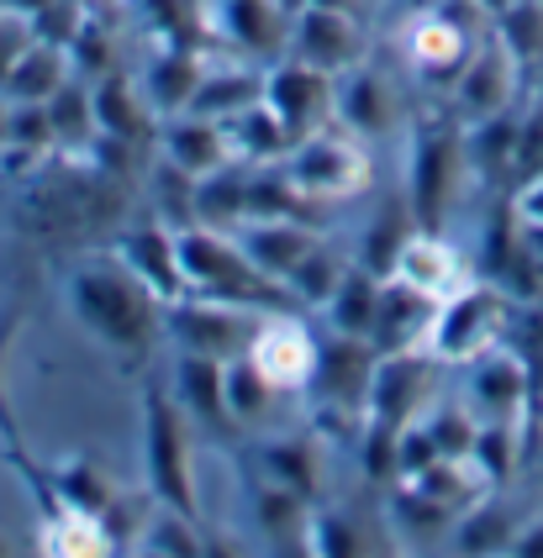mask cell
<instances>
[{"label":"cell","instance_id":"obj_23","mask_svg":"<svg viewBox=\"0 0 543 558\" xmlns=\"http://www.w3.org/2000/svg\"><path fill=\"white\" fill-rule=\"evenodd\" d=\"M90 106H96L100 137H117V143L143 148V143H154V132H159V117H154L148 95L137 85V74H128V69H111V74L90 80Z\"/></svg>","mask_w":543,"mask_h":558},{"label":"cell","instance_id":"obj_39","mask_svg":"<svg viewBox=\"0 0 543 558\" xmlns=\"http://www.w3.org/2000/svg\"><path fill=\"white\" fill-rule=\"evenodd\" d=\"M343 269H349V253H338L333 243H322L295 275H290V301H295V311H322L327 306V295L338 290V279H343Z\"/></svg>","mask_w":543,"mask_h":558},{"label":"cell","instance_id":"obj_10","mask_svg":"<svg viewBox=\"0 0 543 558\" xmlns=\"http://www.w3.org/2000/svg\"><path fill=\"white\" fill-rule=\"evenodd\" d=\"M243 353L254 359V369L264 374L280 396L301 401L306 385H312V374H317L322 338H317V327L306 322V311H269V316H258L254 338H249Z\"/></svg>","mask_w":543,"mask_h":558},{"label":"cell","instance_id":"obj_49","mask_svg":"<svg viewBox=\"0 0 543 558\" xmlns=\"http://www.w3.org/2000/svg\"><path fill=\"white\" fill-rule=\"evenodd\" d=\"M375 558H401V554H396V548H390V554H385V548H381V554H375Z\"/></svg>","mask_w":543,"mask_h":558},{"label":"cell","instance_id":"obj_12","mask_svg":"<svg viewBox=\"0 0 543 558\" xmlns=\"http://www.w3.org/2000/svg\"><path fill=\"white\" fill-rule=\"evenodd\" d=\"M201 32L227 43L238 59L275 63L290 43V11L280 0H201Z\"/></svg>","mask_w":543,"mask_h":558},{"label":"cell","instance_id":"obj_9","mask_svg":"<svg viewBox=\"0 0 543 558\" xmlns=\"http://www.w3.org/2000/svg\"><path fill=\"white\" fill-rule=\"evenodd\" d=\"M522 85H528V69L517 63V53H511L507 43L496 37V27H491L475 43L470 63L459 69V80H454V90H448L444 106L464 126H475V122L502 117V111H517V106H522Z\"/></svg>","mask_w":543,"mask_h":558},{"label":"cell","instance_id":"obj_34","mask_svg":"<svg viewBox=\"0 0 543 558\" xmlns=\"http://www.w3.org/2000/svg\"><path fill=\"white\" fill-rule=\"evenodd\" d=\"M48 485H53V500L59 506H74V511H90V517H106L117 496H122V485L96 464V459H85V453H69L59 464L48 469Z\"/></svg>","mask_w":543,"mask_h":558},{"label":"cell","instance_id":"obj_24","mask_svg":"<svg viewBox=\"0 0 543 558\" xmlns=\"http://www.w3.org/2000/svg\"><path fill=\"white\" fill-rule=\"evenodd\" d=\"M438 301H427L422 290L401 284V279H381V301H375V322H370V348L375 353H417L427 348V327H433Z\"/></svg>","mask_w":543,"mask_h":558},{"label":"cell","instance_id":"obj_27","mask_svg":"<svg viewBox=\"0 0 543 558\" xmlns=\"http://www.w3.org/2000/svg\"><path fill=\"white\" fill-rule=\"evenodd\" d=\"M258 100H264V63L232 59V63H206V80L195 90L191 111L212 117V122H232Z\"/></svg>","mask_w":543,"mask_h":558},{"label":"cell","instance_id":"obj_16","mask_svg":"<svg viewBox=\"0 0 543 558\" xmlns=\"http://www.w3.org/2000/svg\"><path fill=\"white\" fill-rule=\"evenodd\" d=\"M232 238H238V248L249 253V264L258 275L275 279V284H290V275L327 243V232L301 217H249Z\"/></svg>","mask_w":543,"mask_h":558},{"label":"cell","instance_id":"obj_40","mask_svg":"<svg viewBox=\"0 0 543 558\" xmlns=\"http://www.w3.org/2000/svg\"><path fill=\"white\" fill-rule=\"evenodd\" d=\"M507 221L522 253L543 264V174H528V180H517L507 190Z\"/></svg>","mask_w":543,"mask_h":558},{"label":"cell","instance_id":"obj_4","mask_svg":"<svg viewBox=\"0 0 543 558\" xmlns=\"http://www.w3.org/2000/svg\"><path fill=\"white\" fill-rule=\"evenodd\" d=\"M491 32V11L480 0H427L417 5L401 27V59L422 90H438V106L448 100L459 69L470 63L475 43Z\"/></svg>","mask_w":543,"mask_h":558},{"label":"cell","instance_id":"obj_17","mask_svg":"<svg viewBox=\"0 0 543 558\" xmlns=\"http://www.w3.org/2000/svg\"><path fill=\"white\" fill-rule=\"evenodd\" d=\"M475 275H480L475 258L459 248L448 232H422V227L407 238V248L396 253V264H390V279L422 290L427 301H448L454 290H464Z\"/></svg>","mask_w":543,"mask_h":558},{"label":"cell","instance_id":"obj_6","mask_svg":"<svg viewBox=\"0 0 543 558\" xmlns=\"http://www.w3.org/2000/svg\"><path fill=\"white\" fill-rule=\"evenodd\" d=\"M280 174H286V185L306 201V206H343L353 195H364L370 180H375V169H370V143L364 137H353L349 126L327 122L317 132H306V137H295L290 143V154L280 158Z\"/></svg>","mask_w":543,"mask_h":558},{"label":"cell","instance_id":"obj_37","mask_svg":"<svg viewBox=\"0 0 543 558\" xmlns=\"http://www.w3.org/2000/svg\"><path fill=\"white\" fill-rule=\"evenodd\" d=\"M132 548H148V554H164V558H201L206 527H201V517H185L174 506H154L148 522H143V537Z\"/></svg>","mask_w":543,"mask_h":558},{"label":"cell","instance_id":"obj_32","mask_svg":"<svg viewBox=\"0 0 543 558\" xmlns=\"http://www.w3.org/2000/svg\"><path fill=\"white\" fill-rule=\"evenodd\" d=\"M375 301H381V275H370L364 264H353V253H349V269H343L338 290L327 295V306H322L317 316H322V327H327L333 338H364L370 342Z\"/></svg>","mask_w":543,"mask_h":558},{"label":"cell","instance_id":"obj_14","mask_svg":"<svg viewBox=\"0 0 543 558\" xmlns=\"http://www.w3.org/2000/svg\"><path fill=\"white\" fill-rule=\"evenodd\" d=\"M258 327V311L222 306V301H201L185 295L180 306L164 311V338L174 342V353H206V359H238Z\"/></svg>","mask_w":543,"mask_h":558},{"label":"cell","instance_id":"obj_25","mask_svg":"<svg viewBox=\"0 0 543 558\" xmlns=\"http://www.w3.org/2000/svg\"><path fill=\"white\" fill-rule=\"evenodd\" d=\"M517 132H522V106L491 117V122L464 126V163H470L475 190L517 185Z\"/></svg>","mask_w":543,"mask_h":558},{"label":"cell","instance_id":"obj_46","mask_svg":"<svg viewBox=\"0 0 543 558\" xmlns=\"http://www.w3.org/2000/svg\"><path fill=\"white\" fill-rule=\"evenodd\" d=\"M85 5L96 11V5H132V0H85Z\"/></svg>","mask_w":543,"mask_h":558},{"label":"cell","instance_id":"obj_20","mask_svg":"<svg viewBox=\"0 0 543 558\" xmlns=\"http://www.w3.org/2000/svg\"><path fill=\"white\" fill-rule=\"evenodd\" d=\"M154 158L174 163L191 180H206V174H217L227 163H238L232 143H227V126L212 122V117H195V111L164 117L159 132H154Z\"/></svg>","mask_w":543,"mask_h":558},{"label":"cell","instance_id":"obj_41","mask_svg":"<svg viewBox=\"0 0 543 558\" xmlns=\"http://www.w3.org/2000/svg\"><path fill=\"white\" fill-rule=\"evenodd\" d=\"M27 48H33V22H22V16L0 11V90H5L11 69L22 63V53H27Z\"/></svg>","mask_w":543,"mask_h":558},{"label":"cell","instance_id":"obj_31","mask_svg":"<svg viewBox=\"0 0 543 558\" xmlns=\"http://www.w3.org/2000/svg\"><path fill=\"white\" fill-rule=\"evenodd\" d=\"M301 543H306V554H312V558H375V554H381V548L370 543L364 522L353 517L349 506H333V500L306 506Z\"/></svg>","mask_w":543,"mask_h":558},{"label":"cell","instance_id":"obj_18","mask_svg":"<svg viewBox=\"0 0 543 558\" xmlns=\"http://www.w3.org/2000/svg\"><path fill=\"white\" fill-rule=\"evenodd\" d=\"M333 122L349 126L353 137H385L396 126V85L375 59L353 63L333 80Z\"/></svg>","mask_w":543,"mask_h":558},{"label":"cell","instance_id":"obj_47","mask_svg":"<svg viewBox=\"0 0 543 558\" xmlns=\"http://www.w3.org/2000/svg\"><path fill=\"white\" fill-rule=\"evenodd\" d=\"M280 5H286L290 16H295V11H301V5H306V0H280Z\"/></svg>","mask_w":543,"mask_h":558},{"label":"cell","instance_id":"obj_11","mask_svg":"<svg viewBox=\"0 0 543 558\" xmlns=\"http://www.w3.org/2000/svg\"><path fill=\"white\" fill-rule=\"evenodd\" d=\"M290 59L312 63L322 74H343L353 63L370 59V32L359 22V11H343V5H317L306 0L295 16H290V43H286Z\"/></svg>","mask_w":543,"mask_h":558},{"label":"cell","instance_id":"obj_22","mask_svg":"<svg viewBox=\"0 0 543 558\" xmlns=\"http://www.w3.org/2000/svg\"><path fill=\"white\" fill-rule=\"evenodd\" d=\"M206 53L195 48V43H159L143 69H137V85L148 95V106H154V117H180V111H191L195 90H201V80H206Z\"/></svg>","mask_w":543,"mask_h":558},{"label":"cell","instance_id":"obj_29","mask_svg":"<svg viewBox=\"0 0 543 558\" xmlns=\"http://www.w3.org/2000/svg\"><path fill=\"white\" fill-rule=\"evenodd\" d=\"M254 217V163H227L217 174L195 180V221L238 232Z\"/></svg>","mask_w":543,"mask_h":558},{"label":"cell","instance_id":"obj_36","mask_svg":"<svg viewBox=\"0 0 543 558\" xmlns=\"http://www.w3.org/2000/svg\"><path fill=\"white\" fill-rule=\"evenodd\" d=\"M227 126V143H232V158L238 163H254V169H264V163H280V158L290 154V137L286 132V122L258 100V106H249L243 117H232V122H222Z\"/></svg>","mask_w":543,"mask_h":558},{"label":"cell","instance_id":"obj_26","mask_svg":"<svg viewBox=\"0 0 543 558\" xmlns=\"http://www.w3.org/2000/svg\"><path fill=\"white\" fill-rule=\"evenodd\" d=\"M517 527H522V522L511 517V500L502 496V490H491V496H480L470 511L454 517L448 548H454V558H502V554H511Z\"/></svg>","mask_w":543,"mask_h":558},{"label":"cell","instance_id":"obj_8","mask_svg":"<svg viewBox=\"0 0 543 558\" xmlns=\"http://www.w3.org/2000/svg\"><path fill=\"white\" fill-rule=\"evenodd\" d=\"M533 369L522 359L517 342H496L491 353H480L475 364H464V385H459V401L475 411V422H502V427H522L528 433V416H533Z\"/></svg>","mask_w":543,"mask_h":558},{"label":"cell","instance_id":"obj_45","mask_svg":"<svg viewBox=\"0 0 543 558\" xmlns=\"http://www.w3.org/2000/svg\"><path fill=\"white\" fill-rule=\"evenodd\" d=\"M201 558H243L227 537H217V532H206V548H201Z\"/></svg>","mask_w":543,"mask_h":558},{"label":"cell","instance_id":"obj_33","mask_svg":"<svg viewBox=\"0 0 543 558\" xmlns=\"http://www.w3.org/2000/svg\"><path fill=\"white\" fill-rule=\"evenodd\" d=\"M417 232L412 221V206H407V195L396 190L385 206H375L370 211V221H364V232H359V243H353V264H364L370 275H390V264H396V253L407 248V238Z\"/></svg>","mask_w":543,"mask_h":558},{"label":"cell","instance_id":"obj_35","mask_svg":"<svg viewBox=\"0 0 543 558\" xmlns=\"http://www.w3.org/2000/svg\"><path fill=\"white\" fill-rule=\"evenodd\" d=\"M280 401H290V396H280V390L254 369L249 353L227 359V411H232V427H238V433L269 427V416H275V405Z\"/></svg>","mask_w":543,"mask_h":558},{"label":"cell","instance_id":"obj_48","mask_svg":"<svg viewBox=\"0 0 543 558\" xmlns=\"http://www.w3.org/2000/svg\"><path fill=\"white\" fill-rule=\"evenodd\" d=\"M0 558H11V543H5V537H0Z\"/></svg>","mask_w":543,"mask_h":558},{"label":"cell","instance_id":"obj_1","mask_svg":"<svg viewBox=\"0 0 543 558\" xmlns=\"http://www.w3.org/2000/svg\"><path fill=\"white\" fill-rule=\"evenodd\" d=\"M64 311L74 316V327L85 338L117 353V359H132L143 364L164 338V301H154L132 269L117 258L111 248L85 253L64 269Z\"/></svg>","mask_w":543,"mask_h":558},{"label":"cell","instance_id":"obj_43","mask_svg":"<svg viewBox=\"0 0 543 558\" xmlns=\"http://www.w3.org/2000/svg\"><path fill=\"white\" fill-rule=\"evenodd\" d=\"M264 558H312V554H306V543H301V532H295V537H275V543H264Z\"/></svg>","mask_w":543,"mask_h":558},{"label":"cell","instance_id":"obj_21","mask_svg":"<svg viewBox=\"0 0 543 558\" xmlns=\"http://www.w3.org/2000/svg\"><path fill=\"white\" fill-rule=\"evenodd\" d=\"M249 469L258 480L280 485L290 496H301L306 506L322 500V459H317V437L312 433H264L249 448Z\"/></svg>","mask_w":543,"mask_h":558},{"label":"cell","instance_id":"obj_44","mask_svg":"<svg viewBox=\"0 0 543 558\" xmlns=\"http://www.w3.org/2000/svg\"><path fill=\"white\" fill-rule=\"evenodd\" d=\"M53 0H0V11H11V16H22V22H33L37 11H48Z\"/></svg>","mask_w":543,"mask_h":558},{"label":"cell","instance_id":"obj_19","mask_svg":"<svg viewBox=\"0 0 543 558\" xmlns=\"http://www.w3.org/2000/svg\"><path fill=\"white\" fill-rule=\"evenodd\" d=\"M169 390L180 411L191 416L201 433H238L232 411H227V359H206V353H174L169 359Z\"/></svg>","mask_w":543,"mask_h":558},{"label":"cell","instance_id":"obj_5","mask_svg":"<svg viewBox=\"0 0 543 558\" xmlns=\"http://www.w3.org/2000/svg\"><path fill=\"white\" fill-rule=\"evenodd\" d=\"M517 311H522V301L511 295L507 284L475 275L464 290H454V295L438 301V311H433V327H427V353H433V364H444V369L475 364L480 353H491L496 342L511 338Z\"/></svg>","mask_w":543,"mask_h":558},{"label":"cell","instance_id":"obj_30","mask_svg":"<svg viewBox=\"0 0 543 558\" xmlns=\"http://www.w3.org/2000/svg\"><path fill=\"white\" fill-rule=\"evenodd\" d=\"M69 80H80V74H74V63H69V48L33 37V48H27L22 63L11 69V80H5V90L0 95H5L11 106H48Z\"/></svg>","mask_w":543,"mask_h":558},{"label":"cell","instance_id":"obj_2","mask_svg":"<svg viewBox=\"0 0 543 558\" xmlns=\"http://www.w3.org/2000/svg\"><path fill=\"white\" fill-rule=\"evenodd\" d=\"M475 190L470 163H464V122L433 106L407 122V169H401V195L412 206V221L422 232H448L459 201Z\"/></svg>","mask_w":543,"mask_h":558},{"label":"cell","instance_id":"obj_38","mask_svg":"<svg viewBox=\"0 0 543 558\" xmlns=\"http://www.w3.org/2000/svg\"><path fill=\"white\" fill-rule=\"evenodd\" d=\"M491 27H496V37L517 53V63H522L528 74L543 69V0H511V5H502V11L491 16Z\"/></svg>","mask_w":543,"mask_h":558},{"label":"cell","instance_id":"obj_28","mask_svg":"<svg viewBox=\"0 0 543 558\" xmlns=\"http://www.w3.org/2000/svg\"><path fill=\"white\" fill-rule=\"evenodd\" d=\"M37 554L43 558H122V548L111 543V532L100 517L74 511V506H53L37 522Z\"/></svg>","mask_w":543,"mask_h":558},{"label":"cell","instance_id":"obj_42","mask_svg":"<svg viewBox=\"0 0 543 558\" xmlns=\"http://www.w3.org/2000/svg\"><path fill=\"white\" fill-rule=\"evenodd\" d=\"M511 558H543V511L517 527V537H511Z\"/></svg>","mask_w":543,"mask_h":558},{"label":"cell","instance_id":"obj_13","mask_svg":"<svg viewBox=\"0 0 543 558\" xmlns=\"http://www.w3.org/2000/svg\"><path fill=\"white\" fill-rule=\"evenodd\" d=\"M111 253L122 258L132 269V279L164 301V306H180L185 295H191V284H185V269H180V243H174V227L164 217H137V221H122L117 227V238H111Z\"/></svg>","mask_w":543,"mask_h":558},{"label":"cell","instance_id":"obj_3","mask_svg":"<svg viewBox=\"0 0 543 558\" xmlns=\"http://www.w3.org/2000/svg\"><path fill=\"white\" fill-rule=\"evenodd\" d=\"M174 243H180V269H185V284L201 301H222V306H243V311H295L286 284L264 279L249 264V253L238 248V238L222 232V227H206V221H191V227H174Z\"/></svg>","mask_w":543,"mask_h":558},{"label":"cell","instance_id":"obj_7","mask_svg":"<svg viewBox=\"0 0 543 558\" xmlns=\"http://www.w3.org/2000/svg\"><path fill=\"white\" fill-rule=\"evenodd\" d=\"M143 485L159 506L201 517L195 506V448L191 416L180 411L164 379H143Z\"/></svg>","mask_w":543,"mask_h":558},{"label":"cell","instance_id":"obj_15","mask_svg":"<svg viewBox=\"0 0 543 558\" xmlns=\"http://www.w3.org/2000/svg\"><path fill=\"white\" fill-rule=\"evenodd\" d=\"M264 106L286 122L290 137H306L333 122V74L280 53L275 63H264Z\"/></svg>","mask_w":543,"mask_h":558}]
</instances>
